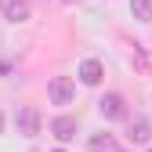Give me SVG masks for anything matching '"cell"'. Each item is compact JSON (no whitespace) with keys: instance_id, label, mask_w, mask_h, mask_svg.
<instances>
[{"instance_id":"1","label":"cell","mask_w":152,"mask_h":152,"mask_svg":"<svg viewBox=\"0 0 152 152\" xmlns=\"http://www.w3.org/2000/svg\"><path fill=\"white\" fill-rule=\"evenodd\" d=\"M47 98H51L54 105H69V102L76 98V83L69 80V76H54V80L47 83Z\"/></svg>"},{"instance_id":"2","label":"cell","mask_w":152,"mask_h":152,"mask_svg":"<svg viewBox=\"0 0 152 152\" xmlns=\"http://www.w3.org/2000/svg\"><path fill=\"white\" fill-rule=\"evenodd\" d=\"M15 123H18V134H26V138H36V134H40V112H36L33 105H22V109H18Z\"/></svg>"},{"instance_id":"3","label":"cell","mask_w":152,"mask_h":152,"mask_svg":"<svg viewBox=\"0 0 152 152\" xmlns=\"http://www.w3.org/2000/svg\"><path fill=\"white\" fill-rule=\"evenodd\" d=\"M0 11H4L7 22H29V15H33L29 0H0Z\"/></svg>"},{"instance_id":"4","label":"cell","mask_w":152,"mask_h":152,"mask_svg":"<svg viewBox=\"0 0 152 152\" xmlns=\"http://www.w3.org/2000/svg\"><path fill=\"white\" fill-rule=\"evenodd\" d=\"M98 112H102V116L105 120H123V98H120V94H105V98L98 102Z\"/></svg>"},{"instance_id":"5","label":"cell","mask_w":152,"mask_h":152,"mask_svg":"<svg viewBox=\"0 0 152 152\" xmlns=\"http://www.w3.org/2000/svg\"><path fill=\"white\" fill-rule=\"evenodd\" d=\"M51 134L58 138V141H72V138H76V116H58V120H51Z\"/></svg>"},{"instance_id":"6","label":"cell","mask_w":152,"mask_h":152,"mask_svg":"<svg viewBox=\"0 0 152 152\" xmlns=\"http://www.w3.org/2000/svg\"><path fill=\"white\" fill-rule=\"evenodd\" d=\"M102 76H105V69H102L98 58H87V62L80 65V80H83L87 87H98V83H102Z\"/></svg>"},{"instance_id":"7","label":"cell","mask_w":152,"mask_h":152,"mask_svg":"<svg viewBox=\"0 0 152 152\" xmlns=\"http://www.w3.org/2000/svg\"><path fill=\"white\" fill-rule=\"evenodd\" d=\"M127 138L134 141V145H145V141L152 138V123L141 120V116H138V120H130V134H127Z\"/></svg>"},{"instance_id":"8","label":"cell","mask_w":152,"mask_h":152,"mask_svg":"<svg viewBox=\"0 0 152 152\" xmlns=\"http://www.w3.org/2000/svg\"><path fill=\"white\" fill-rule=\"evenodd\" d=\"M120 145H116V138L112 134H94L91 138V152H116Z\"/></svg>"},{"instance_id":"9","label":"cell","mask_w":152,"mask_h":152,"mask_svg":"<svg viewBox=\"0 0 152 152\" xmlns=\"http://www.w3.org/2000/svg\"><path fill=\"white\" fill-rule=\"evenodd\" d=\"M130 15L138 22H152V0H130Z\"/></svg>"},{"instance_id":"10","label":"cell","mask_w":152,"mask_h":152,"mask_svg":"<svg viewBox=\"0 0 152 152\" xmlns=\"http://www.w3.org/2000/svg\"><path fill=\"white\" fill-rule=\"evenodd\" d=\"M0 130H4V116H0Z\"/></svg>"},{"instance_id":"11","label":"cell","mask_w":152,"mask_h":152,"mask_svg":"<svg viewBox=\"0 0 152 152\" xmlns=\"http://www.w3.org/2000/svg\"><path fill=\"white\" fill-rule=\"evenodd\" d=\"M62 4H76V0H62Z\"/></svg>"},{"instance_id":"12","label":"cell","mask_w":152,"mask_h":152,"mask_svg":"<svg viewBox=\"0 0 152 152\" xmlns=\"http://www.w3.org/2000/svg\"><path fill=\"white\" fill-rule=\"evenodd\" d=\"M54 152H62V148H54Z\"/></svg>"},{"instance_id":"13","label":"cell","mask_w":152,"mask_h":152,"mask_svg":"<svg viewBox=\"0 0 152 152\" xmlns=\"http://www.w3.org/2000/svg\"><path fill=\"white\" fill-rule=\"evenodd\" d=\"M116 152H123V148H116Z\"/></svg>"}]
</instances>
